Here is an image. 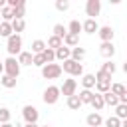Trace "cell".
Here are the masks:
<instances>
[{
	"label": "cell",
	"instance_id": "obj_3",
	"mask_svg": "<svg viewBox=\"0 0 127 127\" xmlns=\"http://www.w3.org/2000/svg\"><path fill=\"white\" fill-rule=\"evenodd\" d=\"M2 64H4V75H10V77H16V79H18L22 67H20V64L16 62V58H10V56H8Z\"/></svg>",
	"mask_w": 127,
	"mask_h": 127
},
{
	"label": "cell",
	"instance_id": "obj_10",
	"mask_svg": "<svg viewBox=\"0 0 127 127\" xmlns=\"http://www.w3.org/2000/svg\"><path fill=\"white\" fill-rule=\"evenodd\" d=\"M99 54H101L105 60H111V58L115 56V46H113V42H101Z\"/></svg>",
	"mask_w": 127,
	"mask_h": 127
},
{
	"label": "cell",
	"instance_id": "obj_43",
	"mask_svg": "<svg viewBox=\"0 0 127 127\" xmlns=\"http://www.w3.org/2000/svg\"><path fill=\"white\" fill-rule=\"evenodd\" d=\"M2 73H4V64L0 62V75H2Z\"/></svg>",
	"mask_w": 127,
	"mask_h": 127
},
{
	"label": "cell",
	"instance_id": "obj_13",
	"mask_svg": "<svg viewBox=\"0 0 127 127\" xmlns=\"http://www.w3.org/2000/svg\"><path fill=\"white\" fill-rule=\"evenodd\" d=\"M85 48H81V46H75V48H71V52H69V60H73V62H79L81 64V60L85 58Z\"/></svg>",
	"mask_w": 127,
	"mask_h": 127
},
{
	"label": "cell",
	"instance_id": "obj_32",
	"mask_svg": "<svg viewBox=\"0 0 127 127\" xmlns=\"http://www.w3.org/2000/svg\"><path fill=\"white\" fill-rule=\"evenodd\" d=\"M115 117L117 119H121V121H125L127 119V105H115Z\"/></svg>",
	"mask_w": 127,
	"mask_h": 127
},
{
	"label": "cell",
	"instance_id": "obj_36",
	"mask_svg": "<svg viewBox=\"0 0 127 127\" xmlns=\"http://www.w3.org/2000/svg\"><path fill=\"white\" fill-rule=\"evenodd\" d=\"M10 117H12L10 109H8V107H0V125H2V123H8Z\"/></svg>",
	"mask_w": 127,
	"mask_h": 127
},
{
	"label": "cell",
	"instance_id": "obj_26",
	"mask_svg": "<svg viewBox=\"0 0 127 127\" xmlns=\"http://www.w3.org/2000/svg\"><path fill=\"white\" fill-rule=\"evenodd\" d=\"M65 103H67V107H69L71 111H77V109H81V103H79V97H77V93H75V95H69Z\"/></svg>",
	"mask_w": 127,
	"mask_h": 127
},
{
	"label": "cell",
	"instance_id": "obj_9",
	"mask_svg": "<svg viewBox=\"0 0 127 127\" xmlns=\"http://www.w3.org/2000/svg\"><path fill=\"white\" fill-rule=\"evenodd\" d=\"M97 36L101 38V42H113V38H115V30H113L111 26H99Z\"/></svg>",
	"mask_w": 127,
	"mask_h": 127
},
{
	"label": "cell",
	"instance_id": "obj_11",
	"mask_svg": "<svg viewBox=\"0 0 127 127\" xmlns=\"http://www.w3.org/2000/svg\"><path fill=\"white\" fill-rule=\"evenodd\" d=\"M97 30H99V24L95 20L87 18V20L81 22V32H85V34H97Z\"/></svg>",
	"mask_w": 127,
	"mask_h": 127
},
{
	"label": "cell",
	"instance_id": "obj_24",
	"mask_svg": "<svg viewBox=\"0 0 127 127\" xmlns=\"http://www.w3.org/2000/svg\"><path fill=\"white\" fill-rule=\"evenodd\" d=\"M10 26H12V32L20 36V32H24V30H26V20H12V22H10Z\"/></svg>",
	"mask_w": 127,
	"mask_h": 127
},
{
	"label": "cell",
	"instance_id": "obj_2",
	"mask_svg": "<svg viewBox=\"0 0 127 127\" xmlns=\"http://www.w3.org/2000/svg\"><path fill=\"white\" fill-rule=\"evenodd\" d=\"M6 50H8L10 58H16V56L22 52V36L12 34L10 38H6Z\"/></svg>",
	"mask_w": 127,
	"mask_h": 127
},
{
	"label": "cell",
	"instance_id": "obj_39",
	"mask_svg": "<svg viewBox=\"0 0 127 127\" xmlns=\"http://www.w3.org/2000/svg\"><path fill=\"white\" fill-rule=\"evenodd\" d=\"M56 10H60V12L69 10V2L67 0H56Z\"/></svg>",
	"mask_w": 127,
	"mask_h": 127
},
{
	"label": "cell",
	"instance_id": "obj_35",
	"mask_svg": "<svg viewBox=\"0 0 127 127\" xmlns=\"http://www.w3.org/2000/svg\"><path fill=\"white\" fill-rule=\"evenodd\" d=\"M60 46H62V40H60V38H56V36H50V38H48L46 48H50V50H58Z\"/></svg>",
	"mask_w": 127,
	"mask_h": 127
},
{
	"label": "cell",
	"instance_id": "obj_7",
	"mask_svg": "<svg viewBox=\"0 0 127 127\" xmlns=\"http://www.w3.org/2000/svg\"><path fill=\"white\" fill-rule=\"evenodd\" d=\"M75 89H77V81L73 77H67V79H64V83L60 87V93H64L65 97H69V95H75Z\"/></svg>",
	"mask_w": 127,
	"mask_h": 127
},
{
	"label": "cell",
	"instance_id": "obj_17",
	"mask_svg": "<svg viewBox=\"0 0 127 127\" xmlns=\"http://www.w3.org/2000/svg\"><path fill=\"white\" fill-rule=\"evenodd\" d=\"M69 48H65L64 44L58 48V50H54V54H56V60H60V62H65V60H69Z\"/></svg>",
	"mask_w": 127,
	"mask_h": 127
},
{
	"label": "cell",
	"instance_id": "obj_25",
	"mask_svg": "<svg viewBox=\"0 0 127 127\" xmlns=\"http://www.w3.org/2000/svg\"><path fill=\"white\" fill-rule=\"evenodd\" d=\"M65 30H67V34L79 36V32H81V22H79V20H71V22H69V26H67Z\"/></svg>",
	"mask_w": 127,
	"mask_h": 127
},
{
	"label": "cell",
	"instance_id": "obj_33",
	"mask_svg": "<svg viewBox=\"0 0 127 127\" xmlns=\"http://www.w3.org/2000/svg\"><path fill=\"white\" fill-rule=\"evenodd\" d=\"M14 32H12V26H10V22H0V36H4V38H10Z\"/></svg>",
	"mask_w": 127,
	"mask_h": 127
},
{
	"label": "cell",
	"instance_id": "obj_23",
	"mask_svg": "<svg viewBox=\"0 0 127 127\" xmlns=\"http://www.w3.org/2000/svg\"><path fill=\"white\" fill-rule=\"evenodd\" d=\"M77 97H79V103H81V105L91 103V99H93V91H91V89H81Z\"/></svg>",
	"mask_w": 127,
	"mask_h": 127
},
{
	"label": "cell",
	"instance_id": "obj_6",
	"mask_svg": "<svg viewBox=\"0 0 127 127\" xmlns=\"http://www.w3.org/2000/svg\"><path fill=\"white\" fill-rule=\"evenodd\" d=\"M22 117H24L26 123H38L40 111H38L34 105H24V107H22Z\"/></svg>",
	"mask_w": 127,
	"mask_h": 127
},
{
	"label": "cell",
	"instance_id": "obj_29",
	"mask_svg": "<svg viewBox=\"0 0 127 127\" xmlns=\"http://www.w3.org/2000/svg\"><path fill=\"white\" fill-rule=\"evenodd\" d=\"M52 32H54L52 36H56V38H60V40H64V36L67 34V30H65V26H64V24H56V26L52 28Z\"/></svg>",
	"mask_w": 127,
	"mask_h": 127
},
{
	"label": "cell",
	"instance_id": "obj_14",
	"mask_svg": "<svg viewBox=\"0 0 127 127\" xmlns=\"http://www.w3.org/2000/svg\"><path fill=\"white\" fill-rule=\"evenodd\" d=\"M85 123H87V127H99V125L103 123V117H101L97 111H93V113H89V115L85 117Z\"/></svg>",
	"mask_w": 127,
	"mask_h": 127
},
{
	"label": "cell",
	"instance_id": "obj_18",
	"mask_svg": "<svg viewBox=\"0 0 127 127\" xmlns=\"http://www.w3.org/2000/svg\"><path fill=\"white\" fill-rule=\"evenodd\" d=\"M81 85H83V89H93L95 87V75L93 73H83L81 75Z\"/></svg>",
	"mask_w": 127,
	"mask_h": 127
},
{
	"label": "cell",
	"instance_id": "obj_21",
	"mask_svg": "<svg viewBox=\"0 0 127 127\" xmlns=\"http://www.w3.org/2000/svg\"><path fill=\"white\" fill-rule=\"evenodd\" d=\"M89 105H91V107H93V109H95V111L99 113V111H101V109L105 107V103H103V97H101V93H93V99H91V103H89Z\"/></svg>",
	"mask_w": 127,
	"mask_h": 127
},
{
	"label": "cell",
	"instance_id": "obj_40",
	"mask_svg": "<svg viewBox=\"0 0 127 127\" xmlns=\"http://www.w3.org/2000/svg\"><path fill=\"white\" fill-rule=\"evenodd\" d=\"M93 75H95V81H101V79H107V81H111V77H109L107 73H103L101 69H99L97 73H93Z\"/></svg>",
	"mask_w": 127,
	"mask_h": 127
},
{
	"label": "cell",
	"instance_id": "obj_20",
	"mask_svg": "<svg viewBox=\"0 0 127 127\" xmlns=\"http://www.w3.org/2000/svg\"><path fill=\"white\" fill-rule=\"evenodd\" d=\"M101 97H103V103H105V105H109V107H115V105H119V99H117V95H113L111 91H105V93H101Z\"/></svg>",
	"mask_w": 127,
	"mask_h": 127
},
{
	"label": "cell",
	"instance_id": "obj_22",
	"mask_svg": "<svg viewBox=\"0 0 127 127\" xmlns=\"http://www.w3.org/2000/svg\"><path fill=\"white\" fill-rule=\"evenodd\" d=\"M99 69H101V71H103V73H107V75H109V77H111V75H113V73H115V71H117V65H115V64H113V62H111V60H107V62H105V64H101V67H99Z\"/></svg>",
	"mask_w": 127,
	"mask_h": 127
},
{
	"label": "cell",
	"instance_id": "obj_5",
	"mask_svg": "<svg viewBox=\"0 0 127 127\" xmlns=\"http://www.w3.org/2000/svg\"><path fill=\"white\" fill-rule=\"evenodd\" d=\"M42 69V77L44 79H58L60 75H62V67H60V64H46L44 67H40Z\"/></svg>",
	"mask_w": 127,
	"mask_h": 127
},
{
	"label": "cell",
	"instance_id": "obj_15",
	"mask_svg": "<svg viewBox=\"0 0 127 127\" xmlns=\"http://www.w3.org/2000/svg\"><path fill=\"white\" fill-rule=\"evenodd\" d=\"M32 58H34V54H32V52H24V50H22V52L18 54L16 62L20 64V67H22V65H32Z\"/></svg>",
	"mask_w": 127,
	"mask_h": 127
},
{
	"label": "cell",
	"instance_id": "obj_31",
	"mask_svg": "<svg viewBox=\"0 0 127 127\" xmlns=\"http://www.w3.org/2000/svg\"><path fill=\"white\" fill-rule=\"evenodd\" d=\"M109 87H111V81H107V79L95 81V89H97V93H105V91H109Z\"/></svg>",
	"mask_w": 127,
	"mask_h": 127
},
{
	"label": "cell",
	"instance_id": "obj_28",
	"mask_svg": "<svg viewBox=\"0 0 127 127\" xmlns=\"http://www.w3.org/2000/svg\"><path fill=\"white\" fill-rule=\"evenodd\" d=\"M109 91H111L113 95H117V97H121V95H125V93H127V89H125V85H123V83H111Z\"/></svg>",
	"mask_w": 127,
	"mask_h": 127
},
{
	"label": "cell",
	"instance_id": "obj_30",
	"mask_svg": "<svg viewBox=\"0 0 127 127\" xmlns=\"http://www.w3.org/2000/svg\"><path fill=\"white\" fill-rule=\"evenodd\" d=\"M46 50V42L44 40H34L32 42V54H42Z\"/></svg>",
	"mask_w": 127,
	"mask_h": 127
},
{
	"label": "cell",
	"instance_id": "obj_45",
	"mask_svg": "<svg viewBox=\"0 0 127 127\" xmlns=\"http://www.w3.org/2000/svg\"><path fill=\"white\" fill-rule=\"evenodd\" d=\"M44 127H50V125H44Z\"/></svg>",
	"mask_w": 127,
	"mask_h": 127
},
{
	"label": "cell",
	"instance_id": "obj_37",
	"mask_svg": "<svg viewBox=\"0 0 127 127\" xmlns=\"http://www.w3.org/2000/svg\"><path fill=\"white\" fill-rule=\"evenodd\" d=\"M105 127H121V119H117L115 115H111V117H107L105 121Z\"/></svg>",
	"mask_w": 127,
	"mask_h": 127
},
{
	"label": "cell",
	"instance_id": "obj_27",
	"mask_svg": "<svg viewBox=\"0 0 127 127\" xmlns=\"http://www.w3.org/2000/svg\"><path fill=\"white\" fill-rule=\"evenodd\" d=\"M0 16H2V22H12V20H14V10H12L10 6H4V8L0 10Z\"/></svg>",
	"mask_w": 127,
	"mask_h": 127
},
{
	"label": "cell",
	"instance_id": "obj_42",
	"mask_svg": "<svg viewBox=\"0 0 127 127\" xmlns=\"http://www.w3.org/2000/svg\"><path fill=\"white\" fill-rule=\"evenodd\" d=\"M24 127H40V125H38V123H26Z\"/></svg>",
	"mask_w": 127,
	"mask_h": 127
},
{
	"label": "cell",
	"instance_id": "obj_38",
	"mask_svg": "<svg viewBox=\"0 0 127 127\" xmlns=\"http://www.w3.org/2000/svg\"><path fill=\"white\" fill-rule=\"evenodd\" d=\"M32 65H36V67H44V65H46L42 54H34V58H32Z\"/></svg>",
	"mask_w": 127,
	"mask_h": 127
},
{
	"label": "cell",
	"instance_id": "obj_4",
	"mask_svg": "<svg viewBox=\"0 0 127 127\" xmlns=\"http://www.w3.org/2000/svg\"><path fill=\"white\" fill-rule=\"evenodd\" d=\"M60 87L58 85H48L46 89H44V95H42V99H44V103L46 105H56L58 103V99H60Z\"/></svg>",
	"mask_w": 127,
	"mask_h": 127
},
{
	"label": "cell",
	"instance_id": "obj_8",
	"mask_svg": "<svg viewBox=\"0 0 127 127\" xmlns=\"http://www.w3.org/2000/svg\"><path fill=\"white\" fill-rule=\"evenodd\" d=\"M99 12H101V2L99 0H87L85 2V14L91 20H95V16H99Z\"/></svg>",
	"mask_w": 127,
	"mask_h": 127
},
{
	"label": "cell",
	"instance_id": "obj_34",
	"mask_svg": "<svg viewBox=\"0 0 127 127\" xmlns=\"http://www.w3.org/2000/svg\"><path fill=\"white\" fill-rule=\"evenodd\" d=\"M42 58H44L46 64H54V62H56V54H54V50H50V48H46V50L42 52Z\"/></svg>",
	"mask_w": 127,
	"mask_h": 127
},
{
	"label": "cell",
	"instance_id": "obj_1",
	"mask_svg": "<svg viewBox=\"0 0 127 127\" xmlns=\"http://www.w3.org/2000/svg\"><path fill=\"white\" fill-rule=\"evenodd\" d=\"M62 71H65L69 77H81L83 75V65L79 62H73V60H65L64 64H60Z\"/></svg>",
	"mask_w": 127,
	"mask_h": 127
},
{
	"label": "cell",
	"instance_id": "obj_12",
	"mask_svg": "<svg viewBox=\"0 0 127 127\" xmlns=\"http://www.w3.org/2000/svg\"><path fill=\"white\" fill-rule=\"evenodd\" d=\"M12 10H14V20H24V16H26V0H18V4Z\"/></svg>",
	"mask_w": 127,
	"mask_h": 127
},
{
	"label": "cell",
	"instance_id": "obj_41",
	"mask_svg": "<svg viewBox=\"0 0 127 127\" xmlns=\"http://www.w3.org/2000/svg\"><path fill=\"white\" fill-rule=\"evenodd\" d=\"M2 127H20V125H18V123L14 125V123H10V121H8V123H2Z\"/></svg>",
	"mask_w": 127,
	"mask_h": 127
},
{
	"label": "cell",
	"instance_id": "obj_19",
	"mask_svg": "<svg viewBox=\"0 0 127 127\" xmlns=\"http://www.w3.org/2000/svg\"><path fill=\"white\" fill-rule=\"evenodd\" d=\"M16 83H18V79L16 77H10V75H0V85L2 87H6V89H12V87H16Z\"/></svg>",
	"mask_w": 127,
	"mask_h": 127
},
{
	"label": "cell",
	"instance_id": "obj_16",
	"mask_svg": "<svg viewBox=\"0 0 127 127\" xmlns=\"http://www.w3.org/2000/svg\"><path fill=\"white\" fill-rule=\"evenodd\" d=\"M62 44L65 46V48H75V46H79V36H73V34H65L64 36V40H62Z\"/></svg>",
	"mask_w": 127,
	"mask_h": 127
},
{
	"label": "cell",
	"instance_id": "obj_44",
	"mask_svg": "<svg viewBox=\"0 0 127 127\" xmlns=\"http://www.w3.org/2000/svg\"><path fill=\"white\" fill-rule=\"evenodd\" d=\"M4 6H6V2H4V0H0V10H2Z\"/></svg>",
	"mask_w": 127,
	"mask_h": 127
}]
</instances>
